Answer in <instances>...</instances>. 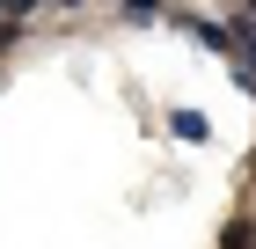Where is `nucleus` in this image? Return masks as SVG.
Segmentation results:
<instances>
[{
  "label": "nucleus",
  "mask_w": 256,
  "mask_h": 249,
  "mask_svg": "<svg viewBox=\"0 0 256 249\" xmlns=\"http://www.w3.org/2000/svg\"><path fill=\"white\" fill-rule=\"evenodd\" d=\"M168 132L176 139H212V125H205V110H168Z\"/></svg>",
  "instance_id": "nucleus-1"
},
{
  "label": "nucleus",
  "mask_w": 256,
  "mask_h": 249,
  "mask_svg": "<svg viewBox=\"0 0 256 249\" xmlns=\"http://www.w3.org/2000/svg\"><path fill=\"white\" fill-rule=\"evenodd\" d=\"M249 242H256V227H249V220H234V227L220 234V249H249Z\"/></svg>",
  "instance_id": "nucleus-2"
},
{
  "label": "nucleus",
  "mask_w": 256,
  "mask_h": 249,
  "mask_svg": "<svg viewBox=\"0 0 256 249\" xmlns=\"http://www.w3.org/2000/svg\"><path fill=\"white\" fill-rule=\"evenodd\" d=\"M118 8H124L132 22H154V15H161V0H118Z\"/></svg>",
  "instance_id": "nucleus-3"
},
{
  "label": "nucleus",
  "mask_w": 256,
  "mask_h": 249,
  "mask_svg": "<svg viewBox=\"0 0 256 249\" xmlns=\"http://www.w3.org/2000/svg\"><path fill=\"white\" fill-rule=\"evenodd\" d=\"M15 37H22V22H15V15H0V52H8Z\"/></svg>",
  "instance_id": "nucleus-4"
},
{
  "label": "nucleus",
  "mask_w": 256,
  "mask_h": 249,
  "mask_svg": "<svg viewBox=\"0 0 256 249\" xmlns=\"http://www.w3.org/2000/svg\"><path fill=\"white\" fill-rule=\"evenodd\" d=\"M249 15H256V0H249Z\"/></svg>",
  "instance_id": "nucleus-5"
}]
</instances>
